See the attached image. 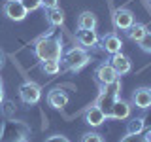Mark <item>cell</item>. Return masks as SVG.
I'll return each mask as SVG.
<instances>
[{
  "label": "cell",
  "instance_id": "6da1fadb",
  "mask_svg": "<svg viewBox=\"0 0 151 142\" xmlns=\"http://www.w3.org/2000/svg\"><path fill=\"white\" fill-rule=\"evenodd\" d=\"M34 53L36 57L44 63V61H60L64 49H63V38L57 34L42 36L34 44Z\"/></svg>",
  "mask_w": 151,
  "mask_h": 142
},
{
  "label": "cell",
  "instance_id": "7a4b0ae2",
  "mask_svg": "<svg viewBox=\"0 0 151 142\" xmlns=\"http://www.w3.org/2000/svg\"><path fill=\"white\" fill-rule=\"evenodd\" d=\"M30 136V127L25 121L8 120L0 129V142H27Z\"/></svg>",
  "mask_w": 151,
  "mask_h": 142
},
{
  "label": "cell",
  "instance_id": "3957f363",
  "mask_svg": "<svg viewBox=\"0 0 151 142\" xmlns=\"http://www.w3.org/2000/svg\"><path fill=\"white\" fill-rule=\"evenodd\" d=\"M119 91H121V82L117 80V82H113L111 85H104V87H102V93L98 95L96 106L100 108L104 114H106V117H110L113 102L119 99Z\"/></svg>",
  "mask_w": 151,
  "mask_h": 142
},
{
  "label": "cell",
  "instance_id": "277c9868",
  "mask_svg": "<svg viewBox=\"0 0 151 142\" xmlns=\"http://www.w3.org/2000/svg\"><path fill=\"white\" fill-rule=\"evenodd\" d=\"M89 61H91V57L85 47H72L66 53H63V63L68 70H81Z\"/></svg>",
  "mask_w": 151,
  "mask_h": 142
},
{
  "label": "cell",
  "instance_id": "5b68a950",
  "mask_svg": "<svg viewBox=\"0 0 151 142\" xmlns=\"http://www.w3.org/2000/svg\"><path fill=\"white\" fill-rule=\"evenodd\" d=\"M19 99H21L25 104H36V102H40V99H42L40 85L34 83V82L21 83V87H19Z\"/></svg>",
  "mask_w": 151,
  "mask_h": 142
},
{
  "label": "cell",
  "instance_id": "8992f818",
  "mask_svg": "<svg viewBox=\"0 0 151 142\" xmlns=\"http://www.w3.org/2000/svg\"><path fill=\"white\" fill-rule=\"evenodd\" d=\"M4 15L8 19H12V21H23L28 15V12L23 6L21 0H6V4H4Z\"/></svg>",
  "mask_w": 151,
  "mask_h": 142
},
{
  "label": "cell",
  "instance_id": "52a82bcc",
  "mask_svg": "<svg viewBox=\"0 0 151 142\" xmlns=\"http://www.w3.org/2000/svg\"><path fill=\"white\" fill-rule=\"evenodd\" d=\"M134 21H136L134 13L127 8H117L113 12V25H115V28H119V30H129L134 25Z\"/></svg>",
  "mask_w": 151,
  "mask_h": 142
},
{
  "label": "cell",
  "instance_id": "ba28073f",
  "mask_svg": "<svg viewBox=\"0 0 151 142\" xmlns=\"http://www.w3.org/2000/svg\"><path fill=\"white\" fill-rule=\"evenodd\" d=\"M94 76H96V82L100 83V87H104V85H111L113 82H117L119 80V74L113 70V66L110 63H104L96 68V72H94Z\"/></svg>",
  "mask_w": 151,
  "mask_h": 142
},
{
  "label": "cell",
  "instance_id": "9c48e42d",
  "mask_svg": "<svg viewBox=\"0 0 151 142\" xmlns=\"http://www.w3.org/2000/svg\"><path fill=\"white\" fill-rule=\"evenodd\" d=\"M110 64L113 66V70H115L119 76H125V74H129L130 70H132V63H130V59L127 55H123L121 51L119 53H115V55H111V59H110Z\"/></svg>",
  "mask_w": 151,
  "mask_h": 142
},
{
  "label": "cell",
  "instance_id": "30bf717a",
  "mask_svg": "<svg viewBox=\"0 0 151 142\" xmlns=\"http://www.w3.org/2000/svg\"><path fill=\"white\" fill-rule=\"evenodd\" d=\"M130 112H132L130 104L127 102V101L117 99V101L113 102V106H111L110 117H113V120H117V121H125V120H129V117H130Z\"/></svg>",
  "mask_w": 151,
  "mask_h": 142
},
{
  "label": "cell",
  "instance_id": "8fae6325",
  "mask_svg": "<svg viewBox=\"0 0 151 142\" xmlns=\"http://www.w3.org/2000/svg\"><path fill=\"white\" fill-rule=\"evenodd\" d=\"M132 102H134V106L140 108V110L149 108L151 106V87H138L132 93Z\"/></svg>",
  "mask_w": 151,
  "mask_h": 142
},
{
  "label": "cell",
  "instance_id": "7c38bea8",
  "mask_svg": "<svg viewBox=\"0 0 151 142\" xmlns=\"http://www.w3.org/2000/svg\"><path fill=\"white\" fill-rule=\"evenodd\" d=\"M100 46H102V49L106 51V53H110V55H115V53H119L121 51V47H123V40L117 34H106L102 38V42H100Z\"/></svg>",
  "mask_w": 151,
  "mask_h": 142
},
{
  "label": "cell",
  "instance_id": "4fadbf2b",
  "mask_svg": "<svg viewBox=\"0 0 151 142\" xmlns=\"http://www.w3.org/2000/svg\"><path fill=\"white\" fill-rule=\"evenodd\" d=\"M47 104L57 108V110H60V108H64L66 104H68V95H66L63 89H51V91L47 93Z\"/></svg>",
  "mask_w": 151,
  "mask_h": 142
},
{
  "label": "cell",
  "instance_id": "5bb4252c",
  "mask_svg": "<svg viewBox=\"0 0 151 142\" xmlns=\"http://www.w3.org/2000/svg\"><path fill=\"white\" fill-rule=\"evenodd\" d=\"M106 114H104L100 108L94 104V106H91L87 112H85V123H89L91 127H100L104 121H106Z\"/></svg>",
  "mask_w": 151,
  "mask_h": 142
},
{
  "label": "cell",
  "instance_id": "9a60e30c",
  "mask_svg": "<svg viewBox=\"0 0 151 142\" xmlns=\"http://www.w3.org/2000/svg\"><path fill=\"white\" fill-rule=\"evenodd\" d=\"M76 38H78L79 46L85 47V49L94 47V46L98 44V34H96V30H79L78 34H76Z\"/></svg>",
  "mask_w": 151,
  "mask_h": 142
},
{
  "label": "cell",
  "instance_id": "2e32d148",
  "mask_svg": "<svg viewBox=\"0 0 151 142\" xmlns=\"http://www.w3.org/2000/svg\"><path fill=\"white\" fill-rule=\"evenodd\" d=\"M78 28L79 30H94L96 28V17L93 12H83L78 17Z\"/></svg>",
  "mask_w": 151,
  "mask_h": 142
},
{
  "label": "cell",
  "instance_id": "e0dca14e",
  "mask_svg": "<svg viewBox=\"0 0 151 142\" xmlns=\"http://www.w3.org/2000/svg\"><path fill=\"white\" fill-rule=\"evenodd\" d=\"M145 32H147V27H145L144 23H136L134 21V25L127 30V34H129V38H130L132 42H140L142 38H144Z\"/></svg>",
  "mask_w": 151,
  "mask_h": 142
},
{
  "label": "cell",
  "instance_id": "ac0fdd59",
  "mask_svg": "<svg viewBox=\"0 0 151 142\" xmlns=\"http://www.w3.org/2000/svg\"><path fill=\"white\" fill-rule=\"evenodd\" d=\"M47 19H49L51 25L60 27L64 23V12L59 6H57V8H51V9H47Z\"/></svg>",
  "mask_w": 151,
  "mask_h": 142
},
{
  "label": "cell",
  "instance_id": "d6986e66",
  "mask_svg": "<svg viewBox=\"0 0 151 142\" xmlns=\"http://www.w3.org/2000/svg\"><path fill=\"white\" fill-rule=\"evenodd\" d=\"M127 123V133H144L145 131V120L144 117H129Z\"/></svg>",
  "mask_w": 151,
  "mask_h": 142
},
{
  "label": "cell",
  "instance_id": "ffe728a7",
  "mask_svg": "<svg viewBox=\"0 0 151 142\" xmlns=\"http://www.w3.org/2000/svg\"><path fill=\"white\" fill-rule=\"evenodd\" d=\"M42 70L47 74V76H55L60 72V63L59 61H44L42 63Z\"/></svg>",
  "mask_w": 151,
  "mask_h": 142
},
{
  "label": "cell",
  "instance_id": "44dd1931",
  "mask_svg": "<svg viewBox=\"0 0 151 142\" xmlns=\"http://www.w3.org/2000/svg\"><path fill=\"white\" fill-rule=\"evenodd\" d=\"M138 46H140L142 51H145V53H151V32H149V30L145 32L144 38L138 42Z\"/></svg>",
  "mask_w": 151,
  "mask_h": 142
},
{
  "label": "cell",
  "instance_id": "7402d4cb",
  "mask_svg": "<svg viewBox=\"0 0 151 142\" xmlns=\"http://www.w3.org/2000/svg\"><path fill=\"white\" fill-rule=\"evenodd\" d=\"M121 142H145V138L142 133H127L121 138Z\"/></svg>",
  "mask_w": 151,
  "mask_h": 142
},
{
  "label": "cell",
  "instance_id": "603a6c76",
  "mask_svg": "<svg viewBox=\"0 0 151 142\" xmlns=\"http://www.w3.org/2000/svg\"><path fill=\"white\" fill-rule=\"evenodd\" d=\"M21 2L27 8V12H36L42 8V0H21Z\"/></svg>",
  "mask_w": 151,
  "mask_h": 142
},
{
  "label": "cell",
  "instance_id": "cb8c5ba5",
  "mask_svg": "<svg viewBox=\"0 0 151 142\" xmlns=\"http://www.w3.org/2000/svg\"><path fill=\"white\" fill-rule=\"evenodd\" d=\"M81 142H104V138L98 133H85L81 136Z\"/></svg>",
  "mask_w": 151,
  "mask_h": 142
},
{
  "label": "cell",
  "instance_id": "d4e9b609",
  "mask_svg": "<svg viewBox=\"0 0 151 142\" xmlns=\"http://www.w3.org/2000/svg\"><path fill=\"white\" fill-rule=\"evenodd\" d=\"M0 106H4V114L6 116H12V112H13V102H9V101H4Z\"/></svg>",
  "mask_w": 151,
  "mask_h": 142
},
{
  "label": "cell",
  "instance_id": "484cf974",
  "mask_svg": "<svg viewBox=\"0 0 151 142\" xmlns=\"http://www.w3.org/2000/svg\"><path fill=\"white\" fill-rule=\"evenodd\" d=\"M45 142H70V140L63 135H53V136H49V138H45Z\"/></svg>",
  "mask_w": 151,
  "mask_h": 142
},
{
  "label": "cell",
  "instance_id": "4316f807",
  "mask_svg": "<svg viewBox=\"0 0 151 142\" xmlns=\"http://www.w3.org/2000/svg\"><path fill=\"white\" fill-rule=\"evenodd\" d=\"M57 4H59V0H42V8H45V9L57 8Z\"/></svg>",
  "mask_w": 151,
  "mask_h": 142
},
{
  "label": "cell",
  "instance_id": "83f0119b",
  "mask_svg": "<svg viewBox=\"0 0 151 142\" xmlns=\"http://www.w3.org/2000/svg\"><path fill=\"white\" fill-rule=\"evenodd\" d=\"M144 135V138H145V142H151V129H147V131H144L142 133Z\"/></svg>",
  "mask_w": 151,
  "mask_h": 142
},
{
  "label": "cell",
  "instance_id": "f1b7e54d",
  "mask_svg": "<svg viewBox=\"0 0 151 142\" xmlns=\"http://www.w3.org/2000/svg\"><path fill=\"white\" fill-rule=\"evenodd\" d=\"M4 61H6V55H4L2 47H0V68H2V66H4Z\"/></svg>",
  "mask_w": 151,
  "mask_h": 142
},
{
  "label": "cell",
  "instance_id": "f546056e",
  "mask_svg": "<svg viewBox=\"0 0 151 142\" xmlns=\"http://www.w3.org/2000/svg\"><path fill=\"white\" fill-rule=\"evenodd\" d=\"M4 102V93H2V89H0V104Z\"/></svg>",
  "mask_w": 151,
  "mask_h": 142
},
{
  "label": "cell",
  "instance_id": "4dcf8cb0",
  "mask_svg": "<svg viewBox=\"0 0 151 142\" xmlns=\"http://www.w3.org/2000/svg\"><path fill=\"white\" fill-rule=\"evenodd\" d=\"M0 89H2V78H0Z\"/></svg>",
  "mask_w": 151,
  "mask_h": 142
}]
</instances>
